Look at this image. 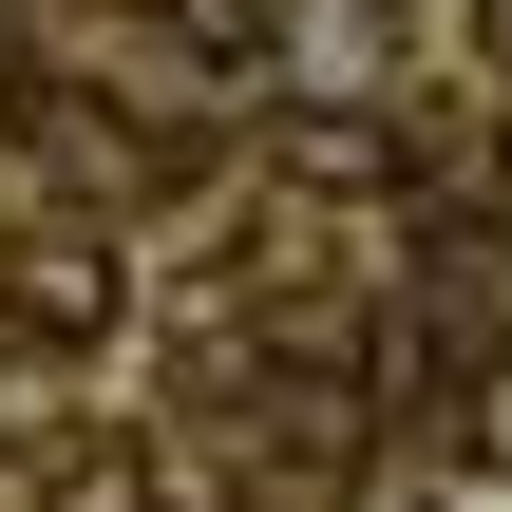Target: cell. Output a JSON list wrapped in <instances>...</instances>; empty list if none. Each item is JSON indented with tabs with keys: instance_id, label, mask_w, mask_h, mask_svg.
I'll return each mask as SVG.
<instances>
[{
	"instance_id": "6da1fadb",
	"label": "cell",
	"mask_w": 512,
	"mask_h": 512,
	"mask_svg": "<svg viewBox=\"0 0 512 512\" xmlns=\"http://www.w3.org/2000/svg\"><path fill=\"white\" fill-rule=\"evenodd\" d=\"M247 57H285L304 95H361V114H380V95H399V0H266Z\"/></svg>"
},
{
	"instance_id": "7a4b0ae2",
	"label": "cell",
	"mask_w": 512,
	"mask_h": 512,
	"mask_svg": "<svg viewBox=\"0 0 512 512\" xmlns=\"http://www.w3.org/2000/svg\"><path fill=\"white\" fill-rule=\"evenodd\" d=\"M266 171H285V190H399V114H361V95H304V114L266 133Z\"/></svg>"
},
{
	"instance_id": "3957f363",
	"label": "cell",
	"mask_w": 512,
	"mask_h": 512,
	"mask_svg": "<svg viewBox=\"0 0 512 512\" xmlns=\"http://www.w3.org/2000/svg\"><path fill=\"white\" fill-rule=\"evenodd\" d=\"M456 456L512 494V361H475V380H456Z\"/></svg>"
},
{
	"instance_id": "277c9868",
	"label": "cell",
	"mask_w": 512,
	"mask_h": 512,
	"mask_svg": "<svg viewBox=\"0 0 512 512\" xmlns=\"http://www.w3.org/2000/svg\"><path fill=\"white\" fill-rule=\"evenodd\" d=\"M38 512H133V456H95V475H57Z\"/></svg>"
},
{
	"instance_id": "5b68a950",
	"label": "cell",
	"mask_w": 512,
	"mask_h": 512,
	"mask_svg": "<svg viewBox=\"0 0 512 512\" xmlns=\"http://www.w3.org/2000/svg\"><path fill=\"white\" fill-rule=\"evenodd\" d=\"M494 171H512V133H494Z\"/></svg>"
}]
</instances>
